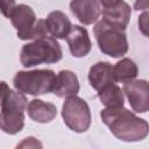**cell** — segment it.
Instances as JSON below:
<instances>
[{
	"instance_id": "obj_1",
	"label": "cell",
	"mask_w": 149,
	"mask_h": 149,
	"mask_svg": "<svg viewBox=\"0 0 149 149\" xmlns=\"http://www.w3.org/2000/svg\"><path fill=\"white\" fill-rule=\"evenodd\" d=\"M100 118L111 133L123 142H139L148 136V122L123 106L106 107L100 112Z\"/></svg>"
},
{
	"instance_id": "obj_2",
	"label": "cell",
	"mask_w": 149,
	"mask_h": 149,
	"mask_svg": "<svg viewBox=\"0 0 149 149\" xmlns=\"http://www.w3.org/2000/svg\"><path fill=\"white\" fill-rule=\"evenodd\" d=\"M61 44L55 37L44 36L33 40L22 47L20 62L24 68H33L40 64H54L62 59Z\"/></svg>"
},
{
	"instance_id": "obj_3",
	"label": "cell",
	"mask_w": 149,
	"mask_h": 149,
	"mask_svg": "<svg viewBox=\"0 0 149 149\" xmlns=\"http://www.w3.org/2000/svg\"><path fill=\"white\" fill-rule=\"evenodd\" d=\"M55 81L56 73L50 69L17 71L13 78V85L16 91L34 97L51 93Z\"/></svg>"
},
{
	"instance_id": "obj_4",
	"label": "cell",
	"mask_w": 149,
	"mask_h": 149,
	"mask_svg": "<svg viewBox=\"0 0 149 149\" xmlns=\"http://www.w3.org/2000/svg\"><path fill=\"white\" fill-rule=\"evenodd\" d=\"M27 98L19 91H9L0 111V129L9 135L20 133L24 127V109Z\"/></svg>"
},
{
	"instance_id": "obj_5",
	"label": "cell",
	"mask_w": 149,
	"mask_h": 149,
	"mask_svg": "<svg viewBox=\"0 0 149 149\" xmlns=\"http://www.w3.org/2000/svg\"><path fill=\"white\" fill-rule=\"evenodd\" d=\"M100 51L112 58H121L128 51V40L125 30L100 20L93 28Z\"/></svg>"
},
{
	"instance_id": "obj_6",
	"label": "cell",
	"mask_w": 149,
	"mask_h": 149,
	"mask_svg": "<svg viewBox=\"0 0 149 149\" xmlns=\"http://www.w3.org/2000/svg\"><path fill=\"white\" fill-rule=\"evenodd\" d=\"M62 118L66 127L78 134L87 132L91 126L90 107L84 99L77 95L65 99L62 106Z\"/></svg>"
},
{
	"instance_id": "obj_7",
	"label": "cell",
	"mask_w": 149,
	"mask_h": 149,
	"mask_svg": "<svg viewBox=\"0 0 149 149\" xmlns=\"http://www.w3.org/2000/svg\"><path fill=\"white\" fill-rule=\"evenodd\" d=\"M123 94L134 112L147 113L149 109V84L144 79H134L123 85Z\"/></svg>"
},
{
	"instance_id": "obj_8",
	"label": "cell",
	"mask_w": 149,
	"mask_h": 149,
	"mask_svg": "<svg viewBox=\"0 0 149 149\" xmlns=\"http://www.w3.org/2000/svg\"><path fill=\"white\" fill-rule=\"evenodd\" d=\"M66 42L71 55L76 58H83L87 56L92 48V43L86 28L78 24L71 27L70 33L66 36Z\"/></svg>"
},
{
	"instance_id": "obj_9",
	"label": "cell",
	"mask_w": 149,
	"mask_h": 149,
	"mask_svg": "<svg viewBox=\"0 0 149 149\" xmlns=\"http://www.w3.org/2000/svg\"><path fill=\"white\" fill-rule=\"evenodd\" d=\"M70 10L84 26L93 24L101 14V8L97 0H71Z\"/></svg>"
},
{
	"instance_id": "obj_10",
	"label": "cell",
	"mask_w": 149,
	"mask_h": 149,
	"mask_svg": "<svg viewBox=\"0 0 149 149\" xmlns=\"http://www.w3.org/2000/svg\"><path fill=\"white\" fill-rule=\"evenodd\" d=\"M79 88L80 86L77 74L70 70H61L56 74L52 93L58 98H68L71 95H77Z\"/></svg>"
},
{
	"instance_id": "obj_11",
	"label": "cell",
	"mask_w": 149,
	"mask_h": 149,
	"mask_svg": "<svg viewBox=\"0 0 149 149\" xmlns=\"http://www.w3.org/2000/svg\"><path fill=\"white\" fill-rule=\"evenodd\" d=\"M28 116L37 123H49L57 115V107L52 102H45L41 99H33L27 105Z\"/></svg>"
},
{
	"instance_id": "obj_12",
	"label": "cell",
	"mask_w": 149,
	"mask_h": 149,
	"mask_svg": "<svg viewBox=\"0 0 149 149\" xmlns=\"http://www.w3.org/2000/svg\"><path fill=\"white\" fill-rule=\"evenodd\" d=\"M130 6L125 1H121L115 6L108 8H102V20L122 30L127 28L130 20Z\"/></svg>"
},
{
	"instance_id": "obj_13",
	"label": "cell",
	"mask_w": 149,
	"mask_h": 149,
	"mask_svg": "<svg viewBox=\"0 0 149 149\" xmlns=\"http://www.w3.org/2000/svg\"><path fill=\"white\" fill-rule=\"evenodd\" d=\"M13 27L16 29V35L27 31L36 22V15L34 9L28 5H16L9 16Z\"/></svg>"
},
{
	"instance_id": "obj_14",
	"label": "cell",
	"mask_w": 149,
	"mask_h": 149,
	"mask_svg": "<svg viewBox=\"0 0 149 149\" xmlns=\"http://www.w3.org/2000/svg\"><path fill=\"white\" fill-rule=\"evenodd\" d=\"M87 78L91 87L95 91H99L108 83H114L113 65L108 62H98L90 68Z\"/></svg>"
},
{
	"instance_id": "obj_15",
	"label": "cell",
	"mask_w": 149,
	"mask_h": 149,
	"mask_svg": "<svg viewBox=\"0 0 149 149\" xmlns=\"http://www.w3.org/2000/svg\"><path fill=\"white\" fill-rule=\"evenodd\" d=\"M45 20L48 33L55 37V38H66L68 34L70 33V29L72 27L70 19L61 10H54L51 12Z\"/></svg>"
},
{
	"instance_id": "obj_16",
	"label": "cell",
	"mask_w": 149,
	"mask_h": 149,
	"mask_svg": "<svg viewBox=\"0 0 149 149\" xmlns=\"http://www.w3.org/2000/svg\"><path fill=\"white\" fill-rule=\"evenodd\" d=\"M139 74L137 65L130 58H121L113 66V79L114 83H128L134 80Z\"/></svg>"
},
{
	"instance_id": "obj_17",
	"label": "cell",
	"mask_w": 149,
	"mask_h": 149,
	"mask_svg": "<svg viewBox=\"0 0 149 149\" xmlns=\"http://www.w3.org/2000/svg\"><path fill=\"white\" fill-rule=\"evenodd\" d=\"M98 98L106 107H122L125 104L123 91L115 84L108 83L98 91Z\"/></svg>"
},
{
	"instance_id": "obj_18",
	"label": "cell",
	"mask_w": 149,
	"mask_h": 149,
	"mask_svg": "<svg viewBox=\"0 0 149 149\" xmlns=\"http://www.w3.org/2000/svg\"><path fill=\"white\" fill-rule=\"evenodd\" d=\"M48 29H47V24H45V20L44 19H38L36 20V22L34 23V26L31 28H29L27 31L17 35V37L22 41H33V40H37L44 36H48Z\"/></svg>"
},
{
	"instance_id": "obj_19",
	"label": "cell",
	"mask_w": 149,
	"mask_h": 149,
	"mask_svg": "<svg viewBox=\"0 0 149 149\" xmlns=\"http://www.w3.org/2000/svg\"><path fill=\"white\" fill-rule=\"evenodd\" d=\"M15 6H16L15 0H0V12L7 19H9Z\"/></svg>"
},
{
	"instance_id": "obj_20",
	"label": "cell",
	"mask_w": 149,
	"mask_h": 149,
	"mask_svg": "<svg viewBox=\"0 0 149 149\" xmlns=\"http://www.w3.org/2000/svg\"><path fill=\"white\" fill-rule=\"evenodd\" d=\"M17 148H42V143L38 142L35 137L33 136H29V137H26L23 139V141L21 143H19L16 146Z\"/></svg>"
},
{
	"instance_id": "obj_21",
	"label": "cell",
	"mask_w": 149,
	"mask_h": 149,
	"mask_svg": "<svg viewBox=\"0 0 149 149\" xmlns=\"http://www.w3.org/2000/svg\"><path fill=\"white\" fill-rule=\"evenodd\" d=\"M139 28L143 35L148 36V12L146 10L139 17Z\"/></svg>"
},
{
	"instance_id": "obj_22",
	"label": "cell",
	"mask_w": 149,
	"mask_h": 149,
	"mask_svg": "<svg viewBox=\"0 0 149 149\" xmlns=\"http://www.w3.org/2000/svg\"><path fill=\"white\" fill-rule=\"evenodd\" d=\"M9 91H10V88H9L8 84L6 81H0V106L3 102L5 98L7 97V94L9 93Z\"/></svg>"
},
{
	"instance_id": "obj_23",
	"label": "cell",
	"mask_w": 149,
	"mask_h": 149,
	"mask_svg": "<svg viewBox=\"0 0 149 149\" xmlns=\"http://www.w3.org/2000/svg\"><path fill=\"white\" fill-rule=\"evenodd\" d=\"M149 6L148 0H135L134 9L135 10H147Z\"/></svg>"
},
{
	"instance_id": "obj_24",
	"label": "cell",
	"mask_w": 149,
	"mask_h": 149,
	"mask_svg": "<svg viewBox=\"0 0 149 149\" xmlns=\"http://www.w3.org/2000/svg\"><path fill=\"white\" fill-rule=\"evenodd\" d=\"M98 3L102 7V8H108V7H112V6H115L116 3L121 2L122 0H97Z\"/></svg>"
}]
</instances>
